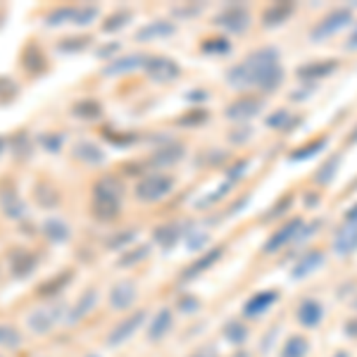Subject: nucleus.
Returning a JSON list of instances; mask_svg holds the SVG:
<instances>
[{
  "label": "nucleus",
  "mask_w": 357,
  "mask_h": 357,
  "mask_svg": "<svg viewBox=\"0 0 357 357\" xmlns=\"http://www.w3.org/2000/svg\"><path fill=\"white\" fill-rule=\"evenodd\" d=\"M124 186L117 176H102L93 183V215L98 220H114L122 210Z\"/></svg>",
  "instance_id": "f257e3e1"
},
{
  "label": "nucleus",
  "mask_w": 357,
  "mask_h": 357,
  "mask_svg": "<svg viewBox=\"0 0 357 357\" xmlns=\"http://www.w3.org/2000/svg\"><path fill=\"white\" fill-rule=\"evenodd\" d=\"M62 317H65V307H62V305H53V303L41 305V307H36L26 317V326H29V331L36 333V336H45V333H50L60 324Z\"/></svg>",
  "instance_id": "f03ea898"
},
{
  "label": "nucleus",
  "mask_w": 357,
  "mask_h": 357,
  "mask_svg": "<svg viewBox=\"0 0 357 357\" xmlns=\"http://www.w3.org/2000/svg\"><path fill=\"white\" fill-rule=\"evenodd\" d=\"M0 210L8 220L24 222L26 220V203L22 200V195L17 193V186L10 178L0 181Z\"/></svg>",
  "instance_id": "7ed1b4c3"
},
{
  "label": "nucleus",
  "mask_w": 357,
  "mask_h": 357,
  "mask_svg": "<svg viewBox=\"0 0 357 357\" xmlns=\"http://www.w3.org/2000/svg\"><path fill=\"white\" fill-rule=\"evenodd\" d=\"M20 67L24 69L29 77H43L50 69V60L41 45L36 41H29L20 53Z\"/></svg>",
  "instance_id": "20e7f679"
},
{
  "label": "nucleus",
  "mask_w": 357,
  "mask_h": 357,
  "mask_svg": "<svg viewBox=\"0 0 357 357\" xmlns=\"http://www.w3.org/2000/svg\"><path fill=\"white\" fill-rule=\"evenodd\" d=\"M172 186H174L172 176L151 174V176L143 178V181H138V186H136V198H138V200H143V203H155V200L165 198V195L172 191Z\"/></svg>",
  "instance_id": "39448f33"
},
{
  "label": "nucleus",
  "mask_w": 357,
  "mask_h": 357,
  "mask_svg": "<svg viewBox=\"0 0 357 357\" xmlns=\"http://www.w3.org/2000/svg\"><path fill=\"white\" fill-rule=\"evenodd\" d=\"M8 260H10V274L15 279H26L38 264V257L29 248H13L8 252Z\"/></svg>",
  "instance_id": "423d86ee"
},
{
  "label": "nucleus",
  "mask_w": 357,
  "mask_h": 357,
  "mask_svg": "<svg viewBox=\"0 0 357 357\" xmlns=\"http://www.w3.org/2000/svg\"><path fill=\"white\" fill-rule=\"evenodd\" d=\"M146 72L153 82L165 84V82H174L178 77V65L174 60H169V57H148Z\"/></svg>",
  "instance_id": "0eeeda50"
},
{
  "label": "nucleus",
  "mask_w": 357,
  "mask_h": 357,
  "mask_svg": "<svg viewBox=\"0 0 357 357\" xmlns=\"http://www.w3.org/2000/svg\"><path fill=\"white\" fill-rule=\"evenodd\" d=\"M33 203H36L41 210H55L60 205V191L48 181V178H38L33 183Z\"/></svg>",
  "instance_id": "6e6552de"
},
{
  "label": "nucleus",
  "mask_w": 357,
  "mask_h": 357,
  "mask_svg": "<svg viewBox=\"0 0 357 357\" xmlns=\"http://www.w3.org/2000/svg\"><path fill=\"white\" fill-rule=\"evenodd\" d=\"M96 301H98V291L96 289H89V291H84L82 293V298H79L77 303L72 305V310L67 312V317H65V324L67 326H74L77 321H82L86 314L93 310V305H96Z\"/></svg>",
  "instance_id": "1a4fd4ad"
},
{
  "label": "nucleus",
  "mask_w": 357,
  "mask_h": 357,
  "mask_svg": "<svg viewBox=\"0 0 357 357\" xmlns=\"http://www.w3.org/2000/svg\"><path fill=\"white\" fill-rule=\"evenodd\" d=\"M74 279V272L72 269H62L60 274H55V276H50V279H45L38 284V289H36V296L38 298H53L57 296L65 286L69 284V281Z\"/></svg>",
  "instance_id": "9d476101"
},
{
  "label": "nucleus",
  "mask_w": 357,
  "mask_h": 357,
  "mask_svg": "<svg viewBox=\"0 0 357 357\" xmlns=\"http://www.w3.org/2000/svg\"><path fill=\"white\" fill-rule=\"evenodd\" d=\"M72 155L77 160H82V162L86 165H102L105 162V153L100 151V148L96 146V143L86 141V138H82V141H77L72 146Z\"/></svg>",
  "instance_id": "9b49d317"
},
{
  "label": "nucleus",
  "mask_w": 357,
  "mask_h": 357,
  "mask_svg": "<svg viewBox=\"0 0 357 357\" xmlns=\"http://www.w3.org/2000/svg\"><path fill=\"white\" fill-rule=\"evenodd\" d=\"M41 231L50 243H65V241H69V236H72L69 224L62 222L60 217H48V220H43Z\"/></svg>",
  "instance_id": "f8f14e48"
},
{
  "label": "nucleus",
  "mask_w": 357,
  "mask_h": 357,
  "mask_svg": "<svg viewBox=\"0 0 357 357\" xmlns=\"http://www.w3.org/2000/svg\"><path fill=\"white\" fill-rule=\"evenodd\" d=\"M10 148H13V158L17 162H26V160L33 155V138L29 136V131L20 129L13 138H10Z\"/></svg>",
  "instance_id": "ddd939ff"
},
{
  "label": "nucleus",
  "mask_w": 357,
  "mask_h": 357,
  "mask_svg": "<svg viewBox=\"0 0 357 357\" xmlns=\"http://www.w3.org/2000/svg\"><path fill=\"white\" fill-rule=\"evenodd\" d=\"M141 321H143V312H136L134 317H129V319H124L122 324L114 326V329H112V333H110V336H107V343H110V345H119V343H124L126 338H129L131 333L136 331V326L141 324Z\"/></svg>",
  "instance_id": "4468645a"
},
{
  "label": "nucleus",
  "mask_w": 357,
  "mask_h": 357,
  "mask_svg": "<svg viewBox=\"0 0 357 357\" xmlns=\"http://www.w3.org/2000/svg\"><path fill=\"white\" fill-rule=\"evenodd\" d=\"M72 114L77 119H86V122H91V119H98L102 114V105L96 100V98H82V100H77L72 105Z\"/></svg>",
  "instance_id": "2eb2a0df"
},
{
  "label": "nucleus",
  "mask_w": 357,
  "mask_h": 357,
  "mask_svg": "<svg viewBox=\"0 0 357 357\" xmlns=\"http://www.w3.org/2000/svg\"><path fill=\"white\" fill-rule=\"evenodd\" d=\"M22 343V331L10 321H0V350H20Z\"/></svg>",
  "instance_id": "dca6fc26"
},
{
  "label": "nucleus",
  "mask_w": 357,
  "mask_h": 357,
  "mask_svg": "<svg viewBox=\"0 0 357 357\" xmlns=\"http://www.w3.org/2000/svg\"><path fill=\"white\" fill-rule=\"evenodd\" d=\"M169 33H174V26H172L169 22L158 20V22H151L148 26H143L141 31L136 33V38L138 41H153V38H165V36H169Z\"/></svg>",
  "instance_id": "f3484780"
},
{
  "label": "nucleus",
  "mask_w": 357,
  "mask_h": 357,
  "mask_svg": "<svg viewBox=\"0 0 357 357\" xmlns=\"http://www.w3.org/2000/svg\"><path fill=\"white\" fill-rule=\"evenodd\" d=\"M136 291H134V284H129V281H124V284H117L110 293V303L114 310H126L134 301Z\"/></svg>",
  "instance_id": "a211bd4d"
},
{
  "label": "nucleus",
  "mask_w": 357,
  "mask_h": 357,
  "mask_svg": "<svg viewBox=\"0 0 357 357\" xmlns=\"http://www.w3.org/2000/svg\"><path fill=\"white\" fill-rule=\"evenodd\" d=\"M146 62H148V57H143V55H129V57H119V60H112L110 65H107L102 72L105 74H122V72H131V69H136V67H146Z\"/></svg>",
  "instance_id": "6ab92c4d"
},
{
  "label": "nucleus",
  "mask_w": 357,
  "mask_h": 357,
  "mask_svg": "<svg viewBox=\"0 0 357 357\" xmlns=\"http://www.w3.org/2000/svg\"><path fill=\"white\" fill-rule=\"evenodd\" d=\"M72 20H74V8L72 5H62V8H55L45 15L43 24L53 29V26H62V24H72Z\"/></svg>",
  "instance_id": "aec40b11"
},
{
  "label": "nucleus",
  "mask_w": 357,
  "mask_h": 357,
  "mask_svg": "<svg viewBox=\"0 0 357 357\" xmlns=\"http://www.w3.org/2000/svg\"><path fill=\"white\" fill-rule=\"evenodd\" d=\"M36 141H38V146H41L45 153L57 155V153L62 151V143H65V136H62V134H50V131H45V134H38V136H36Z\"/></svg>",
  "instance_id": "412c9836"
},
{
  "label": "nucleus",
  "mask_w": 357,
  "mask_h": 357,
  "mask_svg": "<svg viewBox=\"0 0 357 357\" xmlns=\"http://www.w3.org/2000/svg\"><path fill=\"white\" fill-rule=\"evenodd\" d=\"M17 96H20V86H17L15 79H10L3 74V77H0V105L13 102Z\"/></svg>",
  "instance_id": "4be33fe9"
},
{
  "label": "nucleus",
  "mask_w": 357,
  "mask_h": 357,
  "mask_svg": "<svg viewBox=\"0 0 357 357\" xmlns=\"http://www.w3.org/2000/svg\"><path fill=\"white\" fill-rule=\"evenodd\" d=\"M91 38L89 36H67V38H60L57 41V50L60 53H79L89 45Z\"/></svg>",
  "instance_id": "5701e85b"
},
{
  "label": "nucleus",
  "mask_w": 357,
  "mask_h": 357,
  "mask_svg": "<svg viewBox=\"0 0 357 357\" xmlns=\"http://www.w3.org/2000/svg\"><path fill=\"white\" fill-rule=\"evenodd\" d=\"M98 17V8L96 5H79V8H74V20H72V24H77V26H86V24H91Z\"/></svg>",
  "instance_id": "b1692460"
},
{
  "label": "nucleus",
  "mask_w": 357,
  "mask_h": 357,
  "mask_svg": "<svg viewBox=\"0 0 357 357\" xmlns=\"http://www.w3.org/2000/svg\"><path fill=\"white\" fill-rule=\"evenodd\" d=\"M129 20H131V13H126V10H119V13H114V15L107 17L105 24H102V29H105V31H117V29H122Z\"/></svg>",
  "instance_id": "393cba45"
},
{
  "label": "nucleus",
  "mask_w": 357,
  "mask_h": 357,
  "mask_svg": "<svg viewBox=\"0 0 357 357\" xmlns=\"http://www.w3.org/2000/svg\"><path fill=\"white\" fill-rule=\"evenodd\" d=\"M165 321H169V317H167V314L162 312V314L158 317V321H155V326H153V329H151V336H153V338H158L160 333L165 331Z\"/></svg>",
  "instance_id": "a878e982"
},
{
  "label": "nucleus",
  "mask_w": 357,
  "mask_h": 357,
  "mask_svg": "<svg viewBox=\"0 0 357 357\" xmlns=\"http://www.w3.org/2000/svg\"><path fill=\"white\" fill-rule=\"evenodd\" d=\"M146 250H148V248H138V252H131V255H124L122 260H119V264H131V262H136L138 257L146 255Z\"/></svg>",
  "instance_id": "bb28decb"
},
{
  "label": "nucleus",
  "mask_w": 357,
  "mask_h": 357,
  "mask_svg": "<svg viewBox=\"0 0 357 357\" xmlns=\"http://www.w3.org/2000/svg\"><path fill=\"white\" fill-rule=\"evenodd\" d=\"M8 138H5V136H0V155H3L5 153V148H8Z\"/></svg>",
  "instance_id": "cd10ccee"
},
{
  "label": "nucleus",
  "mask_w": 357,
  "mask_h": 357,
  "mask_svg": "<svg viewBox=\"0 0 357 357\" xmlns=\"http://www.w3.org/2000/svg\"><path fill=\"white\" fill-rule=\"evenodd\" d=\"M0 357H3V355H0Z\"/></svg>",
  "instance_id": "c85d7f7f"
}]
</instances>
